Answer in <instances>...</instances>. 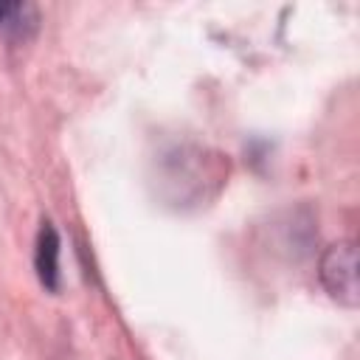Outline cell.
Returning a JSON list of instances; mask_svg holds the SVG:
<instances>
[{"label": "cell", "mask_w": 360, "mask_h": 360, "mask_svg": "<svg viewBox=\"0 0 360 360\" xmlns=\"http://www.w3.org/2000/svg\"><path fill=\"white\" fill-rule=\"evenodd\" d=\"M34 267L39 281L48 290H59V233L51 222H42L37 233V250H34Z\"/></svg>", "instance_id": "obj_2"}, {"label": "cell", "mask_w": 360, "mask_h": 360, "mask_svg": "<svg viewBox=\"0 0 360 360\" xmlns=\"http://www.w3.org/2000/svg\"><path fill=\"white\" fill-rule=\"evenodd\" d=\"M321 284L326 287V292L354 309L360 304V284H357V248L352 239H343V242H335L326 248V253L321 256Z\"/></svg>", "instance_id": "obj_1"}, {"label": "cell", "mask_w": 360, "mask_h": 360, "mask_svg": "<svg viewBox=\"0 0 360 360\" xmlns=\"http://www.w3.org/2000/svg\"><path fill=\"white\" fill-rule=\"evenodd\" d=\"M0 28L25 39L37 28V8L31 3H0Z\"/></svg>", "instance_id": "obj_3"}]
</instances>
